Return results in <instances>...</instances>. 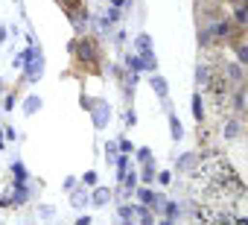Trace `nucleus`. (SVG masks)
Returning a JSON list of instances; mask_svg holds the SVG:
<instances>
[{"instance_id": "bb28decb", "label": "nucleus", "mask_w": 248, "mask_h": 225, "mask_svg": "<svg viewBox=\"0 0 248 225\" xmlns=\"http://www.w3.org/2000/svg\"><path fill=\"white\" fill-rule=\"evenodd\" d=\"M236 24L245 27V6H236Z\"/></svg>"}, {"instance_id": "7ed1b4c3", "label": "nucleus", "mask_w": 248, "mask_h": 225, "mask_svg": "<svg viewBox=\"0 0 248 225\" xmlns=\"http://www.w3.org/2000/svg\"><path fill=\"white\" fill-rule=\"evenodd\" d=\"M88 111H91L96 129H105V126H108V117H111V105H108V102H91Z\"/></svg>"}, {"instance_id": "0eeeda50", "label": "nucleus", "mask_w": 248, "mask_h": 225, "mask_svg": "<svg viewBox=\"0 0 248 225\" xmlns=\"http://www.w3.org/2000/svg\"><path fill=\"white\" fill-rule=\"evenodd\" d=\"M70 205H73L76 210H82V208L91 205V196H88L85 190H76V187H73V190H70Z\"/></svg>"}, {"instance_id": "4468645a", "label": "nucleus", "mask_w": 248, "mask_h": 225, "mask_svg": "<svg viewBox=\"0 0 248 225\" xmlns=\"http://www.w3.org/2000/svg\"><path fill=\"white\" fill-rule=\"evenodd\" d=\"M225 138H239V132H242V126H239V120H225Z\"/></svg>"}, {"instance_id": "f3484780", "label": "nucleus", "mask_w": 248, "mask_h": 225, "mask_svg": "<svg viewBox=\"0 0 248 225\" xmlns=\"http://www.w3.org/2000/svg\"><path fill=\"white\" fill-rule=\"evenodd\" d=\"M132 216H135V208H129V205H123V208H120V222H123V225H138Z\"/></svg>"}, {"instance_id": "6ab92c4d", "label": "nucleus", "mask_w": 248, "mask_h": 225, "mask_svg": "<svg viewBox=\"0 0 248 225\" xmlns=\"http://www.w3.org/2000/svg\"><path fill=\"white\" fill-rule=\"evenodd\" d=\"M233 108L239 111V114H242V111H245V91H242V85H239V91L233 94Z\"/></svg>"}, {"instance_id": "9d476101", "label": "nucleus", "mask_w": 248, "mask_h": 225, "mask_svg": "<svg viewBox=\"0 0 248 225\" xmlns=\"http://www.w3.org/2000/svg\"><path fill=\"white\" fill-rule=\"evenodd\" d=\"M196 161H199V155H196V152H187V155L178 158V170H181V173H190V170L196 167Z\"/></svg>"}, {"instance_id": "cd10ccee", "label": "nucleus", "mask_w": 248, "mask_h": 225, "mask_svg": "<svg viewBox=\"0 0 248 225\" xmlns=\"http://www.w3.org/2000/svg\"><path fill=\"white\" fill-rule=\"evenodd\" d=\"M236 59H239V64H245L248 62V50L245 47H236Z\"/></svg>"}, {"instance_id": "393cba45", "label": "nucleus", "mask_w": 248, "mask_h": 225, "mask_svg": "<svg viewBox=\"0 0 248 225\" xmlns=\"http://www.w3.org/2000/svg\"><path fill=\"white\" fill-rule=\"evenodd\" d=\"M138 161H140V164L152 161V149H146V146H143V149H138Z\"/></svg>"}, {"instance_id": "2eb2a0df", "label": "nucleus", "mask_w": 248, "mask_h": 225, "mask_svg": "<svg viewBox=\"0 0 248 225\" xmlns=\"http://www.w3.org/2000/svg\"><path fill=\"white\" fill-rule=\"evenodd\" d=\"M12 176H15V184H24L27 181V167L21 161H12Z\"/></svg>"}, {"instance_id": "f8f14e48", "label": "nucleus", "mask_w": 248, "mask_h": 225, "mask_svg": "<svg viewBox=\"0 0 248 225\" xmlns=\"http://www.w3.org/2000/svg\"><path fill=\"white\" fill-rule=\"evenodd\" d=\"M193 117H196L199 123L204 120V102H202V94H199V91L193 94Z\"/></svg>"}, {"instance_id": "412c9836", "label": "nucleus", "mask_w": 248, "mask_h": 225, "mask_svg": "<svg viewBox=\"0 0 248 225\" xmlns=\"http://www.w3.org/2000/svg\"><path fill=\"white\" fill-rule=\"evenodd\" d=\"M140 193V202L146 205V208H152V202H155V190L152 187H143V190H138Z\"/></svg>"}, {"instance_id": "39448f33", "label": "nucleus", "mask_w": 248, "mask_h": 225, "mask_svg": "<svg viewBox=\"0 0 248 225\" xmlns=\"http://www.w3.org/2000/svg\"><path fill=\"white\" fill-rule=\"evenodd\" d=\"M73 50H79V59H82V62H93V59H96L93 41H79V44H73Z\"/></svg>"}, {"instance_id": "473e14b6", "label": "nucleus", "mask_w": 248, "mask_h": 225, "mask_svg": "<svg viewBox=\"0 0 248 225\" xmlns=\"http://www.w3.org/2000/svg\"><path fill=\"white\" fill-rule=\"evenodd\" d=\"M0 149H3V135H0Z\"/></svg>"}, {"instance_id": "4be33fe9", "label": "nucleus", "mask_w": 248, "mask_h": 225, "mask_svg": "<svg viewBox=\"0 0 248 225\" xmlns=\"http://www.w3.org/2000/svg\"><path fill=\"white\" fill-rule=\"evenodd\" d=\"M140 178H143L146 184L155 178V164H152V161H146V164H143V173H140Z\"/></svg>"}, {"instance_id": "6e6552de", "label": "nucleus", "mask_w": 248, "mask_h": 225, "mask_svg": "<svg viewBox=\"0 0 248 225\" xmlns=\"http://www.w3.org/2000/svg\"><path fill=\"white\" fill-rule=\"evenodd\" d=\"M210 79H213V76H210V67H207V64H199V67H196V85H199V88H210Z\"/></svg>"}, {"instance_id": "c756f323", "label": "nucleus", "mask_w": 248, "mask_h": 225, "mask_svg": "<svg viewBox=\"0 0 248 225\" xmlns=\"http://www.w3.org/2000/svg\"><path fill=\"white\" fill-rule=\"evenodd\" d=\"M3 138H9V141H15V138H18V132H15V129H6V132H3Z\"/></svg>"}, {"instance_id": "a211bd4d", "label": "nucleus", "mask_w": 248, "mask_h": 225, "mask_svg": "<svg viewBox=\"0 0 248 225\" xmlns=\"http://www.w3.org/2000/svg\"><path fill=\"white\" fill-rule=\"evenodd\" d=\"M178 213H181V208L175 205V202H164V216L172 222V219H178Z\"/></svg>"}, {"instance_id": "dca6fc26", "label": "nucleus", "mask_w": 248, "mask_h": 225, "mask_svg": "<svg viewBox=\"0 0 248 225\" xmlns=\"http://www.w3.org/2000/svg\"><path fill=\"white\" fill-rule=\"evenodd\" d=\"M91 202H93V205H108V202H111V190H105V187H99V190H93V196H91Z\"/></svg>"}, {"instance_id": "2f4dec72", "label": "nucleus", "mask_w": 248, "mask_h": 225, "mask_svg": "<svg viewBox=\"0 0 248 225\" xmlns=\"http://www.w3.org/2000/svg\"><path fill=\"white\" fill-rule=\"evenodd\" d=\"M161 225H172V222H170V219H164V222H161Z\"/></svg>"}, {"instance_id": "c85d7f7f", "label": "nucleus", "mask_w": 248, "mask_h": 225, "mask_svg": "<svg viewBox=\"0 0 248 225\" xmlns=\"http://www.w3.org/2000/svg\"><path fill=\"white\" fill-rule=\"evenodd\" d=\"M82 181H85V184H96V176H93V173H85Z\"/></svg>"}, {"instance_id": "423d86ee", "label": "nucleus", "mask_w": 248, "mask_h": 225, "mask_svg": "<svg viewBox=\"0 0 248 225\" xmlns=\"http://www.w3.org/2000/svg\"><path fill=\"white\" fill-rule=\"evenodd\" d=\"M225 82H233V85H242V64H233V62H228L225 64Z\"/></svg>"}, {"instance_id": "f03ea898", "label": "nucleus", "mask_w": 248, "mask_h": 225, "mask_svg": "<svg viewBox=\"0 0 248 225\" xmlns=\"http://www.w3.org/2000/svg\"><path fill=\"white\" fill-rule=\"evenodd\" d=\"M135 47H138V56L143 59V67H146V70H155V59H152V38H149V35H138V38H135Z\"/></svg>"}, {"instance_id": "f257e3e1", "label": "nucleus", "mask_w": 248, "mask_h": 225, "mask_svg": "<svg viewBox=\"0 0 248 225\" xmlns=\"http://www.w3.org/2000/svg\"><path fill=\"white\" fill-rule=\"evenodd\" d=\"M24 67H27V82L41 79V70H44V56H41V50H38V47H30V56H27Z\"/></svg>"}, {"instance_id": "1a4fd4ad", "label": "nucleus", "mask_w": 248, "mask_h": 225, "mask_svg": "<svg viewBox=\"0 0 248 225\" xmlns=\"http://www.w3.org/2000/svg\"><path fill=\"white\" fill-rule=\"evenodd\" d=\"M228 35H231V24L228 21H219V24L210 27V38H228Z\"/></svg>"}, {"instance_id": "20e7f679", "label": "nucleus", "mask_w": 248, "mask_h": 225, "mask_svg": "<svg viewBox=\"0 0 248 225\" xmlns=\"http://www.w3.org/2000/svg\"><path fill=\"white\" fill-rule=\"evenodd\" d=\"M149 85H152V88L158 91V96H161V102H164V105H167V111H170V88H167V82H164V76H158V73H155V76H149Z\"/></svg>"}, {"instance_id": "9b49d317", "label": "nucleus", "mask_w": 248, "mask_h": 225, "mask_svg": "<svg viewBox=\"0 0 248 225\" xmlns=\"http://www.w3.org/2000/svg\"><path fill=\"white\" fill-rule=\"evenodd\" d=\"M170 135H172V141H181L184 138V126H181V120L175 114H170Z\"/></svg>"}, {"instance_id": "5701e85b", "label": "nucleus", "mask_w": 248, "mask_h": 225, "mask_svg": "<svg viewBox=\"0 0 248 225\" xmlns=\"http://www.w3.org/2000/svg\"><path fill=\"white\" fill-rule=\"evenodd\" d=\"M117 152H120L117 144H105V158H108V161H117Z\"/></svg>"}, {"instance_id": "a878e982", "label": "nucleus", "mask_w": 248, "mask_h": 225, "mask_svg": "<svg viewBox=\"0 0 248 225\" xmlns=\"http://www.w3.org/2000/svg\"><path fill=\"white\" fill-rule=\"evenodd\" d=\"M123 123H126V126H135V123H138V114H135V111H126V114H123Z\"/></svg>"}, {"instance_id": "7c9ffc66", "label": "nucleus", "mask_w": 248, "mask_h": 225, "mask_svg": "<svg viewBox=\"0 0 248 225\" xmlns=\"http://www.w3.org/2000/svg\"><path fill=\"white\" fill-rule=\"evenodd\" d=\"M76 225H91V216H88V213H85V216H79V219H76Z\"/></svg>"}, {"instance_id": "ddd939ff", "label": "nucleus", "mask_w": 248, "mask_h": 225, "mask_svg": "<svg viewBox=\"0 0 248 225\" xmlns=\"http://www.w3.org/2000/svg\"><path fill=\"white\" fill-rule=\"evenodd\" d=\"M38 108H41V96L30 94V96H27V102H24V114H35Z\"/></svg>"}, {"instance_id": "b1692460", "label": "nucleus", "mask_w": 248, "mask_h": 225, "mask_svg": "<svg viewBox=\"0 0 248 225\" xmlns=\"http://www.w3.org/2000/svg\"><path fill=\"white\" fill-rule=\"evenodd\" d=\"M53 213H56V208H53V205H41V208H38V216H41V219H50Z\"/></svg>"}, {"instance_id": "aec40b11", "label": "nucleus", "mask_w": 248, "mask_h": 225, "mask_svg": "<svg viewBox=\"0 0 248 225\" xmlns=\"http://www.w3.org/2000/svg\"><path fill=\"white\" fill-rule=\"evenodd\" d=\"M126 64H129L132 70H146V67H143V59H140V56H135V53H129V56H126Z\"/></svg>"}]
</instances>
